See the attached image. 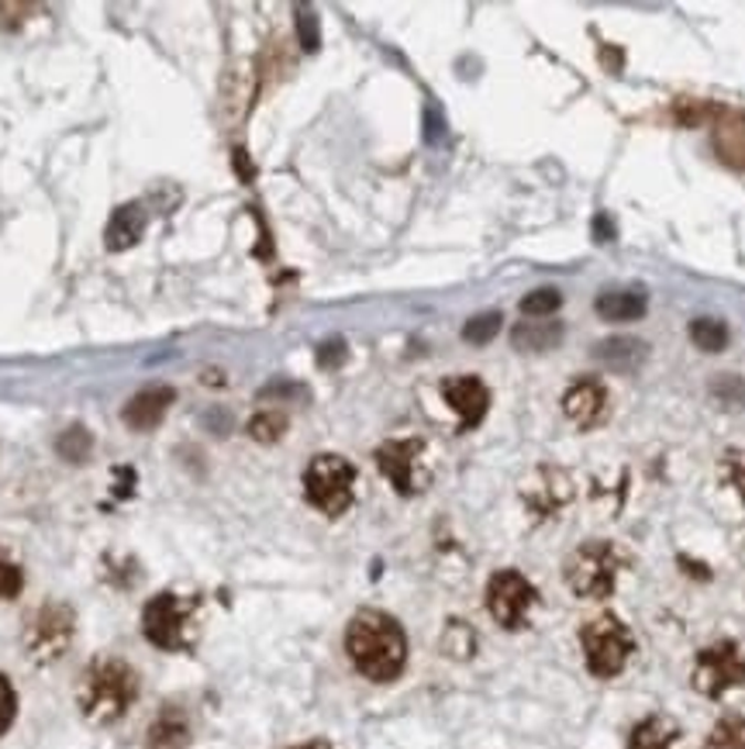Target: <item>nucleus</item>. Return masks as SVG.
Instances as JSON below:
<instances>
[{"mask_svg":"<svg viewBox=\"0 0 745 749\" xmlns=\"http://www.w3.org/2000/svg\"><path fill=\"white\" fill-rule=\"evenodd\" d=\"M345 653L363 677L386 684L397 681L407 663L404 629L383 611H359L345 629Z\"/></svg>","mask_w":745,"mask_h":749,"instance_id":"f257e3e1","label":"nucleus"},{"mask_svg":"<svg viewBox=\"0 0 745 749\" xmlns=\"http://www.w3.org/2000/svg\"><path fill=\"white\" fill-rule=\"evenodd\" d=\"M138 698V674L125 660H97L79 687V708L94 721H118Z\"/></svg>","mask_w":745,"mask_h":749,"instance_id":"f03ea898","label":"nucleus"},{"mask_svg":"<svg viewBox=\"0 0 745 749\" xmlns=\"http://www.w3.org/2000/svg\"><path fill=\"white\" fill-rule=\"evenodd\" d=\"M352 484L355 470L349 460L336 457V452H321L311 460V467L304 470V494L324 515H342L352 504Z\"/></svg>","mask_w":745,"mask_h":749,"instance_id":"7ed1b4c3","label":"nucleus"},{"mask_svg":"<svg viewBox=\"0 0 745 749\" xmlns=\"http://www.w3.org/2000/svg\"><path fill=\"white\" fill-rule=\"evenodd\" d=\"M615 580H618V556L615 546L607 543H584L576 546L566 559V584L570 591L579 598H607L615 591Z\"/></svg>","mask_w":745,"mask_h":749,"instance_id":"20e7f679","label":"nucleus"},{"mask_svg":"<svg viewBox=\"0 0 745 749\" xmlns=\"http://www.w3.org/2000/svg\"><path fill=\"white\" fill-rule=\"evenodd\" d=\"M579 642H584V656H587V666L594 677L621 674L635 650L631 632L615 619V614H600V619L587 622L584 632H579Z\"/></svg>","mask_w":745,"mask_h":749,"instance_id":"39448f33","label":"nucleus"},{"mask_svg":"<svg viewBox=\"0 0 745 749\" xmlns=\"http://www.w3.org/2000/svg\"><path fill=\"white\" fill-rule=\"evenodd\" d=\"M146 639L159 650H187L193 635V601L177 595H156L142 614Z\"/></svg>","mask_w":745,"mask_h":749,"instance_id":"423d86ee","label":"nucleus"},{"mask_svg":"<svg viewBox=\"0 0 745 749\" xmlns=\"http://www.w3.org/2000/svg\"><path fill=\"white\" fill-rule=\"evenodd\" d=\"M694 687L707 698H722L732 687H745V656L735 642H717L698 656Z\"/></svg>","mask_w":745,"mask_h":749,"instance_id":"0eeeda50","label":"nucleus"},{"mask_svg":"<svg viewBox=\"0 0 745 749\" xmlns=\"http://www.w3.org/2000/svg\"><path fill=\"white\" fill-rule=\"evenodd\" d=\"M535 604V587L524 580L518 570H501L493 574L487 584V608L493 614L497 625L504 629H521L529 611Z\"/></svg>","mask_w":745,"mask_h":749,"instance_id":"6e6552de","label":"nucleus"},{"mask_svg":"<svg viewBox=\"0 0 745 749\" xmlns=\"http://www.w3.org/2000/svg\"><path fill=\"white\" fill-rule=\"evenodd\" d=\"M418 457H422V442H414V439L386 442L376 449V467L401 494H414L418 491Z\"/></svg>","mask_w":745,"mask_h":749,"instance_id":"1a4fd4ad","label":"nucleus"},{"mask_svg":"<svg viewBox=\"0 0 745 749\" xmlns=\"http://www.w3.org/2000/svg\"><path fill=\"white\" fill-rule=\"evenodd\" d=\"M70 632H73V614L66 608H60V604L42 608V614L32 625V635H28V646H32V653L39 660H55L66 650Z\"/></svg>","mask_w":745,"mask_h":749,"instance_id":"9d476101","label":"nucleus"},{"mask_svg":"<svg viewBox=\"0 0 745 749\" xmlns=\"http://www.w3.org/2000/svg\"><path fill=\"white\" fill-rule=\"evenodd\" d=\"M441 397L453 405V411L459 415L462 428L480 425L487 408H490V390L477 377H449L446 384H441Z\"/></svg>","mask_w":745,"mask_h":749,"instance_id":"9b49d317","label":"nucleus"},{"mask_svg":"<svg viewBox=\"0 0 745 749\" xmlns=\"http://www.w3.org/2000/svg\"><path fill=\"white\" fill-rule=\"evenodd\" d=\"M563 411L570 421H576L579 428H590L604 418L607 411V394L597 381H576L566 397H563Z\"/></svg>","mask_w":745,"mask_h":749,"instance_id":"f8f14e48","label":"nucleus"},{"mask_svg":"<svg viewBox=\"0 0 745 749\" xmlns=\"http://www.w3.org/2000/svg\"><path fill=\"white\" fill-rule=\"evenodd\" d=\"M714 152L722 156V163L745 173V115L742 111H717Z\"/></svg>","mask_w":745,"mask_h":749,"instance_id":"ddd939ff","label":"nucleus"},{"mask_svg":"<svg viewBox=\"0 0 745 749\" xmlns=\"http://www.w3.org/2000/svg\"><path fill=\"white\" fill-rule=\"evenodd\" d=\"M649 356V345L639 342V339H628V335H618V339H607V342H597L594 350V360L607 370L615 373H631L639 370Z\"/></svg>","mask_w":745,"mask_h":749,"instance_id":"4468645a","label":"nucleus"},{"mask_svg":"<svg viewBox=\"0 0 745 749\" xmlns=\"http://www.w3.org/2000/svg\"><path fill=\"white\" fill-rule=\"evenodd\" d=\"M170 400H173V390H166V387H152V390L135 394L125 408V425L138 428V432H149V428L159 425L166 408H170Z\"/></svg>","mask_w":745,"mask_h":749,"instance_id":"2eb2a0df","label":"nucleus"},{"mask_svg":"<svg viewBox=\"0 0 745 749\" xmlns=\"http://www.w3.org/2000/svg\"><path fill=\"white\" fill-rule=\"evenodd\" d=\"M594 308L604 321H635L646 314V293L642 290H604Z\"/></svg>","mask_w":745,"mask_h":749,"instance_id":"dca6fc26","label":"nucleus"},{"mask_svg":"<svg viewBox=\"0 0 745 749\" xmlns=\"http://www.w3.org/2000/svg\"><path fill=\"white\" fill-rule=\"evenodd\" d=\"M511 342L524 353H545L563 342V325L560 321H521L511 332Z\"/></svg>","mask_w":745,"mask_h":749,"instance_id":"f3484780","label":"nucleus"},{"mask_svg":"<svg viewBox=\"0 0 745 749\" xmlns=\"http://www.w3.org/2000/svg\"><path fill=\"white\" fill-rule=\"evenodd\" d=\"M142 232H146V211L138 204L118 207L115 218H110V228H107V249H128L138 243Z\"/></svg>","mask_w":745,"mask_h":749,"instance_id":"a211bd4d","label":"nucleus"},{"mask_svg":"<svg viewBox=\"0 0 745 749\" xmlns=\"http://www.w3.org/2000/svg\"><path fill=\"white\" fill-rule=\"evenodd\" d=\"M677 726L670 718L662 715H652L646 718L642 726H635L631 739H628V749H677Z\"/></svg>","mask_w":745,"mask_h":749,"instance_id":"6ab92c4d","label":"nucleus"},{"mask_svg":"<svg viewBox=\"0 0 745 749\" xmlns=\"http://www.w3.org/2000/svg\"><path fill=\"white\" fill-rule=\"evenodd\" d=\"M690 339L704 353H722L728 345V325L717 318H694L690 321Z\"/></svg>","mask_w":745,"mask_h":749,"instance_id":"aec40b11","label":"nucleus"},{"mask_svg":"<svg viewBox=\"0 0 745 749\" xmlns=\"http://www.w3.org/2000/svg\"><path fill=\"white\" fill-rule=\"evenodd\" d=\"M704 749H745V718L742 715H725L711 729Z\"/></svg>","mask_w":745,"mask_h":749,"instance_id":"412c9836","label":"nucleus"},{"mask_svg":"<svg viewBox=\"0 0 745 749\" xmlns=\"http://www.w3.org/2000/svg\"><path fill=\"white\" fill-rule=\"evenodd\" d=\"M711 394L722 400L725 408H742L745 405V381L735 377V373H722V377L711 384Z\"/></svg>","mask_w":745,"mask_h":749,"instance_id":"4be33fe9","label":"nucleus"},{"mask_svg":"<svg viewBox=\"0 0 745 749\" xmlns=\"http://www.w3.org/2000/svg\"><path fill=\"white\" fill-rule=\"evenodd\" d=\"M560 304H563V293L552 290V287H542V290L529 293V298L521 301V311L532 314V318H545L552 311H560Z\"/></svg>","mask_w":745,"mask_h":749,"instance_id":"5701e85b","label":"nucleus"},{"mask_svg":"<svg viewBox=\"0 0 745 749\" xmlns=\"http://www.w3.org/2000/svg\"><path fill=\"white\" fill-rule=\"evenodd\" d=\"M497 329H501V314H497V311H490V314H477V318H469V321H466L462 339H466V342H477V345H483V342H490V339L497 335Z\"/></svg>","mask_w":745,"mask_h":749,"instance_id":"b1692460","label":"nucleus"},{"mask_svg":"<svg viewBox=\"0 0 745 749\" xmlns=\"http://www.w3.org/2000/svg\"><path fill=\"white\" fill-rule=\"evenodd\" d=\"M24 587V577H21V567L14 564V559L0 549V601H11L21 595Z\"/></svg>","mask_w":745,"mask_h":749,"instance_id":"393cba45","label":"nucleus"},{"mask_svg":"<svg viewBox=\"0 0 745 749\" xmlns=\"http://www.w3.org/2000/svg\"><path fill=\"white\" fill-rule=\"evenodd\" d=\"M722 477H725V484L735 488V494L745 501V449H732L722 460Z\"/></svg>","mask_w":745,"mask_h":749,"instance_id":"a878e982","label":"nucleus"},{"mask_svg":"<svg viewBox=\"0 0 745 749\" xmlns=\"http://www.w3.org/2000/svg\"><path fill=\"white\" fill-rule=\"evenodd\" d=\"M284 428H287V418L269 411V415H259L253 425H248V432H253V439H259V442H273V439L284 436Z\"/></svg>","mask_w":745,"mask_h":749,"instance_id":"bb28decb","label":"nucleus"},{"mask_svg":"<svg viewBox=\"0 0 745 749\" xmlns=\"http://www.w3.org/2000/svg\"><path fill=\"white\" fill-rule=\"evenodd\" d=\"M18 715V698H14V687L11 681L0 674V736H4L11 729V721Z\"/></svg>","mask_w":745,"mask_h":749,"instance_id":"cd10ccee","label":"nucleus"},{"mask_svg":"<svg viewBox=\"0 0 745 749\" xmlns=\"http://www.w3.org/2000/svg\"><path fill=\"white\" fill-rule=\"evenodd\" d=\"M187 742V729L180 726V721H177V726H166V721H162V726H156L152 729V746H162V749H180Z\"/></svg>","mask_w":745,"mask_h":749,"instance_id":"c85d7f7f","label":"nucleus"},{"mask_svg":"<svg viewBox=\"0 0 745 749\" xmlns=\"http://www.w3.org/2000/svg\"><path fill=\"white\" fill-rule=\"evenodd\" d=\"M300 35H304V45L315 49L318 39H315V18L311 14H300Z\"/></svg>","mask_w":745,"mask_h":749,"instance_id":"c756f323","label":"nucleus"},{"mask_svg":"<svg viewBox=\"0 0 745 749\" xmlns=\"http://www.w3.org/2000/svg\"><path fill=\"white\" fill-rule=\"evenodd\" d=\"M597 243H611V238H615V232H607V218H604V214H600V218H597Z\"/></svg>","mask_w":745,"mask_h":749,"instance_id":"7c9ffc66","label":"nucleus"},{"mask_svg":"<svg viewBox=\"0 0 745 749\" xmlns=\"http://www.w3.org/2000/svg\"><path fill=\"white\" fill-rule=\"evenodd\" d=\"M294 749H331V746L321 742V739H315V742H304V746H294Z\"/></svg>","mask_w":745,"mask_h":749,"instance_id":"2f4dec72","label":"nucleus"}]
</instances>
